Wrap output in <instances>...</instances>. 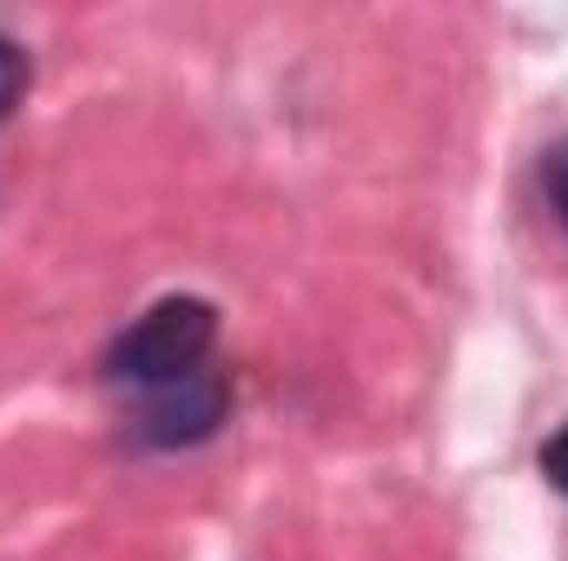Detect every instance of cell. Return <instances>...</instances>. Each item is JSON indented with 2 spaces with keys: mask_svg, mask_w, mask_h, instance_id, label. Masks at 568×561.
<instances>
[{
  "mask_svg": "<svg viewBox=\"0 0 568 561\" xmlns=\"http://www.w3.org/2000/svg\"><path fill=\"white\" fill-rule=\"evenodd\" d=\"M20 93H27V53L0 33V120L20 106Z\"/></svg>",
  "mask_w": 568,
  "mask_h": 561,
  "instance_id": "3",
  "label": "cell"
},
{
  "mask_svg": "<svg viewBox=\"0 0 568 561\" xmlns=\"http://www.w3.org/2000/svg\"><path fill=\"white\" fill-rule=\"evenodd\" d=\"M542 192H549L556 218L568 225V140H556L549 152H542Z\"/></svg>",
  "mask_w": 568,
  "mask_h": 561,
  "instance_id": "4",
  "label": "cell"
},
{
  "mask_svg": "<svg viewBox=\"0 0 568 561\" xmlns=\"http://www.w3.org/2000/svg\"><path fill=\"white\" fill-rule=\"evenodd\" d=\"M225 410H232V384L219 370H192V377L152 390V404L140 417V442H152V449H192V442H205L225 422Z\"/></svg>",
  "mask_w": 568,
  "mask_h": 561,
  "instance_id": "2",
  "label": "cell"
},
{
  "mask_svg": "<svg viewBox=\"0 0 568 561\" xmlns=\"http://www.w3.org/2000/svg\"><path fill=\"white\" fill-rule=\"evenodd\" d=\"M212 337H219V310H212L205 297H159L145 317H133V324L113 337L106 377H113V384H140V390L179 384V377L205 370Z\"/></svg>",
  "mask_w": 568,
  "mask_h": 561,
  "instance_id": "1",
  "label": "cell"
},
{
  "mask_svg": "<svg viewBox=\"0 0 568 561\" xmlns=\"http://www.w3.org/2000/svg\"><path fill=\"white\" fill-rule=\"evenodd\" d=\"M542 476H549V489H562L568 496V422L542 442Z\"/></svg>",
  "mask_w": 568,
  "mask_h": 561,
  "instance_id": "5",
  "label": "cell"
}]
</instances>
